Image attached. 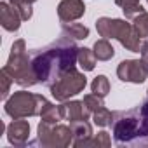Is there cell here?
I'll list each match as a JSON object with an SVG mask.
<instances>
[{
	"instance_id": "cell-10",
	"label": "cell",
	"mask_w": 148,
	"mask_h": 148,
	"mask_svg": "<svg viewBox=\"0 0 148 148\" xmlns=\"http://www.w3.org/2000/svg\"><path fill=\"white\" fill-rule=\"evenodd\" d=\"M28 134H30V122L23 119H14L7 125V139L14 146H23L28 143Z\"/></svg>"
},
{
	"instance_id": "cell-18",
	"label": "cell",
	"mask_w": 148,
	"mask_h": 148,
	"mask_svg": "<svg viewBox=\"0 0 148 148\" xmlns=\"http://www.w3.org/2000/svg\"><path fill=\"white\" fill-rule=\"evenodd\" d=\"M42 117V122H47V124H59L63 119V112H61V106H54L52 103H47L45 108L42 110L40 113Z\"/></svg>"
},
{
	"instance_id": "cell-13",
	"label": "cell",
	"mask_w": 148,
	"mask_h": 148,
	"mask_svg": "<svg viewBox=\"0 0 148 148\" xmlns=\"http://www.w3.org/2000/svg\"><path fill=\"white\" fill-rule=\"evenodd\" d=\"M71 131H73V146H84L87 139L92 136V127L87 120H79V122H71Z\"/></svg>"
},
{
	"instance_id": "cell-22",
	"label": "cell",
	"mask_w": 148,
	"mask_h": 148,
	"mask_svg": "<svg viewBox=\"0 0 148 148\" xmlns=\"http://www.w3.org/2000/svg\"><path fill=\"white\" fill-rule=\"evenodd\" d=\"M82 101H84V105L87 106V110H89L91 113H94L96 110H99V108H103V106H105V101H103V98H101V96H98V94H94V92H91V94H86Z\"/></svg>"
},
{
	"instance_id": "cell-3",
	"label": "cell",
	"mask_w": 148,
	"mask_h": 148,
	"mask_svg": "<svg viewBox=\"0 0 148 148\" xmlns=\"http://www.w3.org/2000/svg\"><path fill=\"white\" fill-rule=\"evenodd\" d=\"M4 70L11 75L12 82L19 84L21 87H32V86L38 84L37 73H35L33 63H32V56H28L26 44L23 38H19L12 44L11 54H9V59H7Z\"/></svg>"
},
{
	"instance_id": "cell-28",
	"label": "cell",
	"mask_w": 148,
	"mask_h": 148,
	"mask_svg": "<svg viewBox=\"0 0 148 148\" xmlns=\"http://www.w3.org/2000/svg\"><path fill=\"white\" fill-rule=\"evenodd\" d=\"M146 2H148V0H146Z\"/></svg>"
},
{
	"instance_id": "cell-7",
	"label": "cell",
	"mask_w": 148,
	"mask_h": 148,
	"mask_svg": "<svg viewBox=\"0 0 148 148\" xmlns=\"http://www.w3.org/2000/svg\"><path fill=\"white\" fill-rule=\"evenodd\" d=\"M86 86H87L86 75L80 73L77 68H73L66 71L59 80H56L49 89H51V94L56 98V101H68L71 96L82 92Z\"/></svg>"
},
{
	"instance_id": "cell-5",
	"label": "cell",
	"mask_w": 148,
	"mask_h": 148,
	"mask_svg": "<svg viewBox=\"0 0 148 148\" xmlns=\"http://www.w3.org/2000/svg\"><path fill=\"white\" fill-rule=\"evenodd\" d=\"M47 103L49 101L40 94H33L28 91H18L11 98L5 99L4 110L11 119H26V117L40 115Z\"/></svg>"
},
{
	"instance_id": "cell-23",
	"label": "cell",
	"mask_w": 148,
	"mask_h": 148,
	"mask_svg": "<svg viewBox=\"0 0 148 148\" xmlns=\"http://www.w3.org/2000/svg\"><path fill=\"white\" fill-rule=\"evenodd\" d=\"M112 145V139H110V134L106 132V131H101V132H98L94 138L91 136V139H87V143L84 145V146H110Z\"/></svg>"
},
{
	"instance_id": "cell-16",
	"label": "cell",
	"mask_w": 148,
	"mask_h": 148,
	"mask_svg": "<svg viewBox=\"0 0 148 148\" xmlns=\"http://www.w3.org/2000/svg\"><path fill=\"white\" fill-rule=\"evenodd\" d=\"M115 4L122 7L124 16L129 18V19H134V18H138L139 14L145 12L143 5L139 4V0H115Z\"/></svg>"
},
{
	"instance_id": "cell-6",
	"label": "cell",
	"mask_w": 148,
	"mask_h": 148,
	"mask_svg": "<svg viewBox=\"0 0 148 148\" xmlns=\"http://www.w3.org/2000/svg\"><path fill=\"white\" fill-rule=\"evenodd\" d=\"M37 141L30 145H40V146H68L73 145V131L71 125H61V124H47L40 122L37 129Z\"/></svg>"
},
{
	"instance_id": "cell-20",
	"label": "cell",
	"mask_w": 148,
	"mask_h": 148,
	"mask_svg": "<svg viewBox=\"0 0 148 148\" xmlns=\"http://www.w3.org/2000/svg\"><path fill=\"white\" fill-rule=\"evenodd\" d=\"M91 89H92V92H94V94H98V96L105 98V96L110 92V82H108V79H106L105 75H98V77L92 80Z\"/></svg>"
},
{
	"instance_id": "cell-27",
	"label": "cell",
	"mask_w": 148,
	"mask_h": 148,
	"mask_svg": "<svg viewBox=\"0 0 148 148\" xmlns=\"http://www.w3.org/2000/svg\"><path fill=\"white\" fill-rule=\"evenodd\" d=\"M26 2H30V4H33V2H37V0H26Z\"/></svg>"
},
{
	"instance_id": "cell-11",
	"label": "cell",
	"mask_w": 148,
	"mask_h": 148,
	"mask_svg": "<svg viewBox=\"0 0 148 148\" xmlns=\"http://www.w3.org/2000/svg\"><path fill=\"white\" fill-rule=\"evenodd\" d=\"M21 21H23V18H21L19 11L9 0L0 4V23H2V26L7 32H18L21 26Z\"/></svg>"
},
{
	"instance_id": "cell-15",
	"label": "cell",
	"mask_w": 148,
	"mask_h": 148,
	"mask_svg": "<svg viewBox=\"0 0 148 148\" xmlns=\"http://www.w3.org/2000/svg\"><path fill=\"white\" fill-rule=\"evenodd\" d=\"M96 61H98V58H96L94 51H91V49H87V47H79L77 63H79V66H80L84 71H92L94 66H96Z\"/></svg>"
},
{
	"instance_id": "cell-14",
	"label": "cell",
	"mask_w": 148,
	"mask_h": 148,
	"mask_svg": "<svg viewBox=\"0 0 148 148\" xmlns=\"http://www.w3.org/2000/svg\"><path fill=\"white\" fill-rule=\"evenodd\" d=\"M61 32L64 37H70L73 40H84L89 37V28L80 25V23H63L61 25Z\"/></svg>"
},
{
	"instance_id": "cell-26",
	"label": "cell",
	"mask_w": 148,
	"mask_h": 148,
	"mask_svg": "<svg viewBox=\"0 0 148 148\" xmlns=\"http://www.w3.org/2000/svg\"><path fill=\"white\" fill-rule=\"evenodd\" d=\"M139 52H141V59H143V63L148 66V38H145V40H143Z\"/></svg>"
},
{
	"instance_id": "cell-25",
	"label": "cell",
	"mask_w": 148,
	"mask_h": 148,
	"mask_svg": "<svg viewBox=\"0 0 148 148\" xmlns=\"http://www.w3.org/2000/svg\"><path fill=\"white\" fill-rule=\"evenodd\" d=\"M0 82H2V98L7 99V96H9V87H11L12 79H11V75H9L4 68H2V71H0Z\"/></svg>"
},
{
	"instance_id": "cell-24",
	"label": "cell",
	"mask_w": 148,
	"mask_h": 148,
	"mask_svg": "<svg viewBox=\"0 0 148 148\" xmlns=\"http://www.w3.org/2000/svg\"><path fill=\"white\" fill-rule=\"evenodd\" d=\"M9 2H11V4L19 11V14H21L23 21H28V19L32 18L33 11H32V4H30V2H26V0H9Z\"/></svg>"
},
{
	"instance_id": "cell-2",
	"label": "cell",
	"mask_w": 148,
	"mask_h": 148,
	"mask_svg": "<svg viewBox=\"0 0 148 148\" xmlns=\"http://www.w3.org/2000/svg\"><path fill=\"white\" fill-rule=\"evenodd\" d=\"M112 129L117 145H148V101L127 112H113Z\"/></svg>"
},
{
	"instance_id": "cell-17",
	"label": "cell",
	"mask_w": 148,
	"mask_h": 148,
	"mask_svg": "<svg viewBox=\"0 0 148 148\" xmlns=\"http://www.w3.org/2000/svg\"><path fill=\"white\" fill-rule=\"evenodd\" d=\"M92 51H94L98 61H108V59H112V58L115 56V49L112 47V44L108 42V38H99V40H96Z\"/></svg>"
},
{
	"instance_id": "cell-19",
	"label": "cell",
	"mask_w": 148,
	"mask_h": 148,
	"mask_svg": "<svg viewBox=\"0 0 148 148\" xmlns=\"http://www.w3.org/2000/svg\"><path fill=\"white\" fill-rule=\"evenodd\" d=\"M92 120H94V124L96 125H99V127H106V125H112V122H113V112H110L108 108H99V110H96L94 113H92Z\"/></svg>"
},
{
	"instance_id": "cell-8",
	"label": "cell",
	"mask_w": 148,
	"mask_h": 148,
	"mask_svg": "<svg viewBox=\"0 0 148 148\" xmlns=\"http://www.w3.org/2000/svg\"><path fill=\"white\" fill-rule=\"evenodd\" d=\"M117 75L122 82L141 84L148 77V66L143 63V59H125L119 64Z\"/></svg>"
},
{
	"instance_id": "cell-4",
	"label": "cell",
	"mask_w": 148,
	"mask_h": 148,
	"mask_svg": "<svg viewBox=\"0 0 148 148\" xmlns=\"http://www.w3.org/2000/svg\"><path fill=\"white\" fill-rule=\"evenodd\" d=\"M96 30L103 38H117L127 51L139 52L143 38L136 33L134 26L122 19H112V18H99L96 21Z\"/></svg>"
},
{
	"instance_id": "cell-12",
	"label": "cell",
	"mask_w": 148,
	"mask_h": 148,
	"mask_svg": "<svg viewBox=\"0 0 148 148\" xmlns=\"http://www.w3.org/2000/svg\"><path fill=\"white\" fill-rule=\"evenodd\" d=\"M61 112H63V119L70 120V124L79 120H89V117L92 115L84 105V101H63Z\"/></svg>"
},
{
	"instance_id": "cell-9",
	"label": "cell",
	"mask_w": 148,
	"mask_h": 148,
	"mask_svg": "<svg viewBox=\"0 0 148 148\" xmlns=\"http://www.w3.org/2000/svg\"><path fill=\"white\" fill-rule=\"evenodd\" d=\"M86 12V5L82 0H61L58 5V16L63 23L75 21L82 18Z\"/></svg>"
},
{
	"instance_id": "cell-1",
	"label": "cell",
	"mask_w": 148,
	"mask_h": 148,
	"mask_svg": "<svg viewBox=\"0 0 148 148\" xmlns=\"http://www.w3.org/2000/svg\"><path fill=\"white\" fill-rule=\"evenodd\" d=\"M30 56H32V63L37 73L38 84L51 87L66 71L77 68L79 47L73 38L63 35L52 44L33 51Z\"/></svg>"
},
{
	"instance_id": "cell-21",
	"label": "cell",
	"mask_w": 148,
	"mask_h": 148,
	"mask_svg": "<svg viewBox=\"0 0 148 148\" xmlns=\"http://www.w3.org/2000/svg\"><path fill=\"white\" fill-rule=\"evenodd\" d=\"M132 26H134L136 33L141 38H148V12H143L138 18H134L132 19Z\"/></svg>"
}]
</instances>
